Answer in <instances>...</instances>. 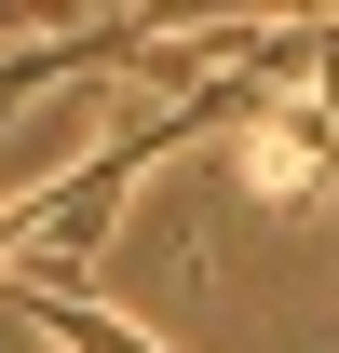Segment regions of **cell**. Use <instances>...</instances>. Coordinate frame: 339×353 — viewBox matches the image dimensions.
<instances>
[{"label": "cell", "instance_id": "cell-1", "mask_svg": "<svg viewBox=\"0 0 339 353\" xmlns=\"http://www.w3.org/2000/svg\"><path fill=\"white\" fill-rule=\"evenodd\" d=\"M231 163H245V190L271 204V218H312V204H339V123L312 109V82H271L231 123Z\"/></svg>", "mask_w": 339, "mask_h": 353}, {"label": "cell", "instance_id": "cell-2", "mask_svg": "<svg viewBox=\"0 0 339 353\" xmlns=\"http://www.w3.org/2000/svg\"><path fill=\"white\" fill-rule=\"evenodd\" d=\"M0 299L28 312V326H41L54 353H163L150 326H136V312H109V299H95L82 272H41V259H14V272H0Z\"/></svg>", "mask_w": 339, "mask_h": 353}, {"label": "cell", "instance_id": "cell-3", "mask_svg": "<svg viewBox=\"0 0 339 353\" xmlns=\"http://www.w3.org/2000/svg\"><path fill=\"white\" fill-rule=\"evenodd\" d=\"M14 41H28V28H14V14H0V54H14Z\"/></svg>", "mask_w": 339, "mask_h": 353}]
</instances>
